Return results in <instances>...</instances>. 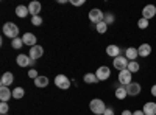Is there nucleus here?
<instances>
[{"instance_id":"a878e982","label":"nucleus","mask_w":156,"mask_h":115,"mask_svg":"<svg viewBox=\"0 0 156 115\" xmlns=\"http://www.w3.org/2000/svg\"><path fill=\"white\" fill-rule=\"evenodd\" d=\"M22 45H23L22 37H16V39H12V41H11V47L14 48V50H20Z\"/></svg>"},{"instance_id":"6ab92c4d","label":"nucleus","mask_w":156,"mask_h":115,"mask_svg":"<svg viewBox=\"0 0 156 115\" xmlns=\"http://www.w3.org/2000/svg\"><path fill=\"white\" fill-rule=\"evenodd\" d=\"M41 3L39 2H31L30 5H28V11H30V14L31 16H39V12H41Z\"/></svg>"},{"instance_id":"2f4dec72","label":"nucleus","mask_w":156,"mask_h":115,"mask_svg":"<svg viewBox=\"0 0 156 115\" xmlns=\"http://www.w3.org/2000/svg\"><path fill=\"white\" fill-rule=\"evenodd\" d=\"M28 76H30V78H31V79H36V78H37V76H39V75H37V72H36V69H31V70L28 72Z\"/></svg>"},{"instance_id":"a211bd4d","label":"nucleus","mask_w":156,"mask_h":115,"mask_svg":"<svg viewBox=\"0 0 156 115\" xmlns=\"http://www.w3.org/2000/svg\"><path fill=\"white\" fill-rule=\"evenodd\" d=\"M9 98H12V92L9 90L8 87H0V100L3 101V103H6V101L9 100Z\"/></svg>"},{"instance_id":"bb28decb","label":"nucleus","mask_w":156,"mask_h":115,"mask_svg":"<svg viewBox=\"0 0 156 115\" xmlns=\"http://www.w3.org/2000/svg\"><path fill=\"white\" fill-rule=\"evenodd\" d=\"M114 20H115V17H114L112 12H105V19H103V22H105L106 25H112Z\"/></svg>"},{"instance_id":"f03ea898","label":"nucleus","mask_w":156,"mask_h":115,"mask_svg":"<svg viewBox=\"0 0 156 115\" xmlns=\"http://www.w3.org/2000/svg\"><path fill=\"white\" fill-rule=\"evenodd\" d=\"M3 34L6 37H11V41L16 39V37L19 36V27L16 23H12V22H6L3 25Z\"/></svg>"},{"instance_id":"e433bc0d","label":"nucleus","mask_w":156,"mask_h":115,"mask_svg":"<svg viewBox=\"0 0 156 115\" xmlns=\"http://www.w3.org/2000/svg\"><path fill=\"white\" fill-rule=\"evenodd\" d=\"M122 115H133V112H131V110H123Z\"/></svg>"},{"instance_id":"412c9836","label":"nucleus","mask_w":156,"mask_h":115,"mask_svg":"<svg viewBox=\"0 0 156 115\" xmlns=\"http://www.w3.org/2000/svg\"><path fill=\"white\" fill-rule=\"evenodd\" d=\"M28 14H30V11H28V6H23V5H19V6L16 8V16H17V17L23 19V17H27Z\"/></svg>"},{"instance_id":"4be33fe9","label":"nucleus","mask_w":156,"mask_h":115,"mask_svg":"<svg viewBox=\"0 0 156 115\" xmlns=\"http://www.w3.org/2000/svg\"><path fill=\"white\" fill-rule=\"evenodd\" d=\"M128 96V92H126V89L123 86H119L115 89V98L117 100H125Z\"/></svg>"},{"instance_id":"7ed1b4c3","label":"nucleus","mask_w":156,"mask_h":115,"mask_svg":"<svg viewBox=\"0 0 156 115\" xmlns=\"http://www.w3.org/2000/svg\"><path fill=\"white\" fill-rule=\"evenodd\" d=\"M103 19H105V12H103L101 9L94 8V9H90V11H89V20L92 22V23L98 25L100 22H103Z\"/></svg>"},{"instance_id":"f704fd0d","label":"nucleus","mask_w":156,"mask_h":115,"mask_svg":"<svg viewBox=\"0 0 156 115\" xmlns=\"http://www.w3.org/2000/svg\"><path fill=\"white\" fill-rule=\"evenodd\" d=\"M133 115H145V113H144V110H134Z\"/></svg>"},{"instance_id":"f257e3e1","label":"nucleus","mask_w":156,"mask_h":115,"mask_svg":"<svg viewBox=\"0 0 156 115\" xmlns=\"http://www.w3.org/2000/svg\"><path fill=\"white\" fill-rule=\"evenodd\" d=\"M89 109L95 115H103L105 110H106V106H105V103H103V100L94 98V100H90V103H89Z\"/></svg>"},{"instance_id":"9d476101","label":"nucleus","mask_w":156,"mask_h":115,"mask_svg":"<svg viewBox=\"0 0 156 115\" xmlns=\"http://www.w3.org/2000/svg\"><path fill=\"white\" fill-rule=\"evenodd\" d=\"M42 55H44V48H42L41 45H34V47H31V48H30V53H28V56H30L33 61L39 59Z\"/></svg>"},{"instance_id":"72a5a7b5","label":"nucleus","mask_w":156,"mask_h":115,"mask_svg":"<svg viewBox=\"0 0 156 115\" xmlns=\"http://www.w3.org/2000/svg\"><path fill=\"white\" fill-rule=\"evenodd\" d=\"M103 115H114V110L111 107H106V110H105V113H103Z\"/></svg>"},{"instance_id":"393cba45","label":"nucleus","mask_w":156,"mask_h":115,"mask_svg":"<svg viewBox=\"0 0 156 115\" xmlns=\"http://www.w3.org/2000/svg\"><path fill=\"white\" fill-rule=\"evenodd\" d=\"M128 70L131 72V73H137V72L140 70L139 62H137V61H129V64H128Z\"/></svg>"},{"instance_id":"7c9ffc66","label":"nucleus","mask_w":156,"mask_h":115,"mask_svg":"<svg viewBox=\"0 0 156 115\" xmlns=\"http://www.w3.org/2000/svg\"><path fill=\"white\" fill-rule=\"evenodd\" d=\"M8 103H3V101H2V103H0V112H2V115H6V112H8Z\"/></svg>"},{"instance_id":"20e7f679","label":"nucleus","mask_w":156,"mask_h":115,"mask_svg":"<svg viewBox=\"0 0 156 115\" xmlns=\"http://www.w3.org/2000/svg\"><path fill=\"white\" fill-rule=\"evenodd\" d=\"M128 64H129V61L126 59V56L120 55V56L114 58L112 66H114V69H117L119 72H122V70H126V69H128Z\"/></svg>"},{"instance_id":"c756f323","label":"nucleus","mask_w":156,"mask_h":115,"mask_svg":"<svg viewBox=\"0 0 156 115\" xmlns=\"http://www.w3.org/2000/svg\"><path fill=\"white\" fill-rule=\"evenodd\" d=\"M137 27H139L140 30H145V28L148 27V20L144 19V17H140V19L137 20Z\"/></svg>"},{"instance_id":"5701e85b","label":"nucleus","mask_w":156,"mask_h":115,"mask_svg":"<svg viewBox=\"0 0 156 115\" xmlns=\"http://www.w3.org/2000/svg\"><path fill=\"white\" fill-rule=\"evenodd\" d=\"M83 79H84L86 84H95V83L98 81L97 76H95V73H86V75L83 76Z\"/></svg>"},{"instance_id":"39448f33","label":"nucleus","mask_w":156,"mask_h":115,"mask_svg":"<svg viewBox=\"0 0 156 115\" xmlns=\"http://www.w3.org/2000/svg\"><path fill=\"white\" fill-rule=\"evenodd\" d=\"M55 86L59 87L61 90H66V89L70 87V79L67 78L66 75H56L55 76Z\"/></svg>"},{"instance_id":"f8f14e48","label":"nucleus","mask_w":156,"mask_h":115,"mask_svg":"<svg viewBox=\"0 0 156 115\" xmlns=\"http://www.w3.org/2000/svg\"><path fill=\"white\" fill-rule=\"evenodd\" d=\"M125 89H126V92H128L129 96H136V95L140 93V84L139 83H129Z\"/></svg>"},{"instance_id":"ddd939ff","label":"nucleus","mask_w":156,"mask_h":115,"mask_svg":"<svg viewBox=\"0 0 156 115\" xmlns=\"http://www.w3.org/2000/svg\"><path fill=\"white\" fill-rule=\"evenodd\" d=\"M12 83H14V75H12L11 72H5L2 75V79H0V84H2L3 87H9Z\"/></svg>"},{"instance_id":"aec40b11","label":"nucleus","mask_w":156,"mask_h":115,"mask_svg":"<svg viewBox=\"0 0 156 115\" xmlns=\"http://www.w3.org/2000/svg\"><path fill=\"white\" fill-rule=\"evenodd\" d=\"M34 86L39 87V89L47 87V86H48V78H47V76H41V75H39L37 78L34 79Z\"/></svg>"},{"instance_id":"9b49d317","label":"nucleus","mask_w":156,"mask_h":115,"mask_svg":"<svg viewBox=\"0 0 156 115\" xmlns=\"http://www.w3.org/2000/svg\"><path fill=\"white\" fill-rule=\"evenodd\" d=\"M22 41H23V45H30V48L34 47V45H37V44H36L37 37H36L33 33H25V34L22 36Z\"/></svg>"},{"instance_id":"423d86ee","label":"nucleus","mask_w":156,"mask_h":115,"mask_svg":"<svg viewBox=\"0 0 156 115\" xmlns=\"http://www.w3.org/2000/svg\"><path fill=\"white\" fill-rule=\"evenodd\" d=\"M95 76H97L98 81H106V79H109V76H111V69L106 67V66H101V67L97 69Z\"/></svg>"},{"instance_id":"4468645a","label":"nucleus","mask_w":156,"mask_h":115,"mask_svg":"<svg viewBox=\"0 0 156 115\" xmlns=\"http://www.w3.org/2000/svg\"><path fill=\"white\" fill-rule=\"evenodd\" d=\"M106 55L108 56H111V58H117V56H120L122 55V50L117 47V45H108L106 47Z\"/></svg>"},{"instance_id":"2eb2a0df","label":"nucleus","mask_w":156,"mask_h":115,"mask_svg":"<svg viewBox=\"0 0 156 115\" xmlns=\"http://www.w3.org/2000/svg\"><path fill=\"white\" fill-rule=\"evenodd\" d=\"M125 56H126L128 61H136L137 56H139L137 48H134V47H128V48L125 50Z\"/></svg>"},{"instance_id":"c9c22d12","label":"nucleus","mask_w":156,"mask_h":115,"mask_svg":"<svg viewBox=\"0 0 156 115\" xmlns=\"http://www.w3.org/2000/svg\"><path fill=\"white\" fill-rule=\"evenodd\" d=\"M151 95H153V96H156V84H154V86H151Z\"/></svg>"},{"instance_id":"473e14b6","label":"nucleus","mask_w":156,"mask_h":115,"mask_svg":"<svg viewBox=\"0 0 156 115\" xmlns=\"http://www.w3.org/2000/svg\"><path fill=\"white\" fill-rule=\"evenodd\" d=\"M70 3L73 6H81V5H84V0H70Z\"/></svg>"},{"instance_id":"0eeeda50","label":"nucleus","mask_w":156,"mask_h":115,"mask_svg":"<svg viewBox=\"0 0 156 115\" xmlns=\"http://www.w3.org/2000/svg\"><path fill=\"white\" fill-rule=\"evenodd\" d=\"M119 83H120V86H128L129 83H133V73L128 69L119 72Z\"/></svg>"},{"instance_id":"c85d7f7f","label":"nucleus","mask_w":156,"mask_h":115,"mask_svg":"<svg viewBox=\"0 0 156 115\" xmlns=\"http://www.w3.org/2000/svg\"><path fill=\"white\" fill-rule=\"evenodd\" d=\"M31 25H34V27H41L42 25V17L41 16H33L31 17Z\"/></svg>"},{"instance_id":"4c0bfd02","label":"nucleus","mask_w":156,"mask_h":115,"mask_svg":"<svg viewBox=\"0 0 156 115\" xmlns=\"http://www.w3.org/2000/svg\"><path fill=\"white\" fill-rule=\"evenodd\" d=\"M6 115H8V113H6Z\"/></svg>"},{"instance_id":"1a4fd4ad","label":"nucleus","mask_w":156,"mask_h":115,"mask_svg":"<svg viewBox=\"0 0 156 115\" xmlns=\"http://www.w3.org/2000/svg\"><path fill=\"white\" fill-rule=\"evenodd\" d=\"M154 16H156V6H154V5H147V6H144V9H142V17L147 19V20H150V19L154 17Z\"/></svg>"},{"instance_id":"b1692460","label":"nucleus","mask_w":156,"mask_h":115,"mask_svg":"<svg viewBox=\"0 0 156 115\" xmlns=\"http://www.w3.org/2000/svg\"><path fill=\"white\" fill-rule=\"evenodd\" d=\"M23 95H25L23 87H16L14 90H12V98H16V100H22Z\"/></svg>"},{"instance_id":"f3484780","label":"nucleus","mask_w":156,"mask_h":115,"mask_svg":"<svg viewBox=\"0 0 156 115\" xmlns=\"http://www.w3.org/2000/svg\"><path fill=\"white\" fill-rule=\"evenodd\" d=\"M137 52H139V56H140V58H147V56H150V53H151V45H150V44H142V45L137 48Z\"/></svg>"},{"instance_id":"dca6fc26","label":"nucleus","mask_w":156,"mask_h":115,"mask_svg":"<svg viewBox=\"0 0 156 115\" xmlns=\"http://www.w3.org/2000/svg\"><path fill=\"white\" fill-rule=\"evenodd\" d=\"M142 110H144L145 115H156V103H153V101H148V103L144 104Z\"/></svg>"},{"instance_id":"6e6552de","label":"nucleus","mask_w":156,"mask_h":115,"mask_svg":"<svg viewBox=\"0 0 156 115\" xmlns=\"http://www.w3.org/2000/svg\"><path fill=\"white\" fill-rule=\"evenodd\" d=\"M16 62L19 67H28V66H34V61L28 56V55H19L16 58Z\"/></svg>"},{"instance_id":"cd10ccee","label":"nucleus","mask_w":156,"mask_h":115,"mask_svg":"<svg viewBox=\"0 0 156 115\" xmlns=\"http://www.w3.org/2000/svg\"><path fill=\"white\" fill-rule=\"evenodd\" d=\"M95 27H97V33H100V34H105L108 31V25L105 22H100L98 25H95Z\"/></svg>"}]
</instances>
